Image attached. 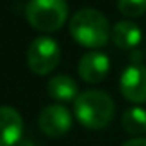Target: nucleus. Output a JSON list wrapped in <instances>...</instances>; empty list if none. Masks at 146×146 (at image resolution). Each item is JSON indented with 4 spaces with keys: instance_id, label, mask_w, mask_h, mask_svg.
<instances>
[{
    "instance_id": "obj_8",
    "label": "nucleus",
    "mask_w": 146,
    "mask_h": 146,
    "mask_svg": "<svg viewBox=\"0 0 146 146\" xmlns=\"http://www.w3.org/2000/svg\"><path fill=\"white\" fill-rule=\"evenodd\" d=\"M24 131L21 113L12 107H0V146H16Z\"/></svg>"
},
{
    "instance_id": "obj_10",
    "label": "nucleus",
    "mask_w": 146,
    "mask_h": 146,
    "mask_svg": "<svg viewBox=\"0 0 146 146\" xmlns=\"http://www.w3.org/2000/svg\"><path fill=\"white\" fill-rule=\"evenodd\" d=\"M48 95L57 102H70L79 96L78 83L67 74H58L48 81Z\"/></svg>"
},
{
    "instance_id": "obj_9",
    "label": "nucleus",
    "mask_w": 146,
    "mask_h": 146,
    "mask_svg": "<svg viewBox=\"0 0 146 146\" xmlns=\"http://www.w3.org/2000/svg\"><path fill=\"white\" fill-rule=\"evenodd\" d=\"M141 28L132 21H119L112 28V41L120 50H132L141 43Z\"/></svg>"
},
{
    "instance_id": "obj_11",
    "label": "nucleus",
    "mask_w": 146,
    "mask_h": 146,
    "mask_svg": "<svg viewBox=\"0 0 146 146\" xmlns=\"http://www.w3.org/2000/svg\"><path fill=\"white\" fill-rule=\"evenodd\" d=\"M122 127L132 136H141L146 132V110L141 107H132L122 115Z\"/></svg>"
},
{
    "instance_id": "obj_1",
    "label": "nucleus",
    "mask_w": 146,
    "mask_h": 146,
    "mask_svg": "<svg viewBox=\"0 0 146 146\" xmlns=\"http://www.w3.org/2000/svg\"><path fill=\"white\" fill-rule=\"evenodd\" d=\"M69 31L72 38L86 48H102L110 38V24L107 17L91 7L81 9L72 16Z\"/></svg>"
},
{
    "instance_id": "obj_2",
    "label": "nucleus",
    "mask_w": 146,
    "mask_h": 146,
    "mask_svg": "<svg viewBox=\"0 0 146 146\" xmlns=\"http://www.w3.org/2000/svg\"><path fill=\"white\" fill-rule=\"evenodd\" d=\"M115 112L113 100L100 90H88L79 93L74 100V113L86 129H103L110 124Z\"/></svg>"
},
{
    "instance_id": "obj_5",
    "label": "nucleus",
    "mask_w": 146,
    "mask_h": 146,
    "mask_svg": "<svg viewBox=\"0 0 146 146\" xmlns=\"http://www.w3.org/2000/svg\"><path fill=\"white\" fill-rule=\"evenodd\" d=\"M120 93L132 103H146V67L131 64L120 76Z\"/></svg>"
},
{
    "instance_id": "obj_4",
    "label": "nucleus",
    "mask_w": 146,
    "mask_h": 146,
    "mask_svg": "<svg viewBox=\"0 0 146 146\" xmlns=\"http://www.w3.org/2000/svg\"><path fill=\"white\" fill-rule=\"evenodd\" d=\"M28 65L38 76H46L60 62V46L50 36H38L28 48Z\"/></svg>"
},
{
    "instance_id": "obj_7",
    "label": "nucleus",
    "mask_w": 146,
    "mask_h": 146,
    "mask_svg": "<svg viewBox=\"0 0 146 146\" xmlns=\"http://www.w3.org/2000/svg\"><path fill=\"white\" fill-rule=\"evenodd\" d=\"M108 69H110L108 57L98 50H91V52L84 53L78 64L79 78L90 84H96V83L103 81L108 74Z\"/></svg>"
},
{
    "instance_id": "obj_12",
    "label": "nucleus",
    "mask_w": 146,
    "mask_h": 146,
    "mask_svg": "<svg viewBox=\"0 0 146 146\" xmlns=\"http://www.w3.org/2000/svg\"><path fill=\"white\" fill-rule=\"evenodd\" d=\"M119 11L127 17H137L146 12V0H119Z\"/></svg>"
},
{
    "instance_id": "obj_6",
    "label": "nucleus",
    "mask_w": 146,
    "mask_h": 146,
    "mask_svg": "<svg viewBox=\"0 0 146 146\" xmlns=\"http://www.w3.org/2000/svg\"><path fill=\"white\" fill-rule=\"evenodd\" d=\"M40 129L48 137H60L64 136L72 125V115L64 105H48L40 112L38 117Z\"/></svg>"
},
{
    "instance_id": "obj_3",
    "label": "nucleus",
    "mask_w": 146,
    "mask_h": 146,
    "mask_svg": "<svg viewBox=\"0 0 146 146\" xmlns=\"http://www.w3.org/2000/svg\"><path fill=\"white\" fill-rule=\"evenodd\" d=\"M24 14L31 28L43 33H53L67 21L69 7L65 0H29Z\"/></svg>"
},
{
    "instance_id": "obj_13",
    "label": "nucleus",
    "mask_w": 146,
    "mask_h": 146,
    "mask_svg": "<svg viewBox=\"0 0 146 146\" xmlns=\"http://www.w3.org/2000/svg\"><path fill=\"white\" fill-rule=\"evenodd\" d=\"M122 146H146V139L144 137H134V139H129L127 143H124Z\"/></svg>"
}]
</instances>
